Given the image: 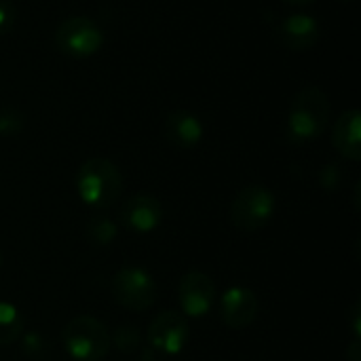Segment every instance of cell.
Instances as JSON below:
<instances>
[{
    "instance_id": "cell-24",
    "label": "cell",
    "mask_w": 361,
    "mask_h": 361,
    "mask_svg": "<svg viewBox=\"0 0 361 361\" xmlns=\"http://www.w3.org/2000/svg\"><path fill=\"white\" fill-rule=\"evenodd\" d=\"M0 264H2V256H0Z\"/></svg>"
},
{
    "instance_id": "cell-3",
    "label": "cell",
    "mask_w": 361,
    "mask_h": 361,
    "mask_svg": "<svg viewBox=\"0 0 361 361\" xmlns=\"http://www.w3.org/2000/svg\"><path fill=\"white\" fill-rule=\"evenodd\" d=\"M61 338L70 357L78 361H102L112 349V336L108 328L91 315H78L70 319Z\"/></svg>"
},
{
    "instance_id": "cell-2",
    "label": "cell",
    "mask_w": 361,
    "mask_h": 361,
    "mask_svg": "<svg viewBox=\"0 0 361 361\" xmlns=\"http://www.w3.org/2000/svg\"><path fill=\"white\" fill-rule=\"evenodd\" d=\"M74 184L78 197L91 207H110L123 192V176L118 167L104 157L85 161L76 173Z\"/></svg>"
},
{
    "instance_id": "cell-11",
    "label": "cell",
    "mask_w": 361,
    "mask_h": 361,
    "mask_svg": "<svg viewBox=\"0 0 361 361\" xmlns=\"http://www.w3.org/2000/svg\"><path fill=\"white\" fill-rule=\"evenodd\" d=\"M332 146L349 161L361 159V112L357 108L341 114L332 129Z\"/></svg>"
},
{
    "instance_id": "cell-7",
    "label": "cell",
    "mask_w": 361,
    "mask_h": 361,
    "mask_svg": "<svg viewBox=\"0 0 361 361\" xmlns=\"http://www.w3.org/2000/svg\"><path fill=\"white\" fill-rule=\"evenodd\" d=\"M190 338L188 322L182 313L178 311H163L152 319L148 326V349L154 353H165V355H176L180 353Z\"/></svg>"
},
{
    "instance_id": "cell-10",
    "label": "cell",
    "mask_w": 361,
    "mask_h": 361,
    "mask_svg": "<svg viewBox=\"0 0 361 361\" xmlns=\"http://www.w3.org/2000/svg\"><path fill=\"white\" fill-rule=\"evenodd\" d=\"M163 207L159 199L150 195H133L125 201V207L121 212V220L125 226H129L135 233H150L161 224Z\"/></svg>"
},
{
    "instance_id": "cell-16",
    "label": "cell",
    "mask_w": 361,
    "mask_h": 361,
    "mask_svg": "<svg viewBox=\"0 0 361 361\" xmlns=\"http://www.w3.org/2000/svg\"><path fill=\"white\" fill-rule=\"evenodd\" d=\"M21 351H23L25 357H30L32 361H42L47 360V355L51 351V345L47 343L44 336L30 332V334H25L21 338Z\"/></svg>"
},
{
    "instance_id": "cell-1",
    "label": "cell",
    "mask_w": 361,
    "mask_h": 361,
    "mask_svg": "<svg viewBox=\"0 0 361 361\" xmlns=\"http://www.w3.org/2000/svg\"><path fill=\"white\" fill-rule=\"evenodd\" d=\"M330 123V99L319 87H305L296 93L288 114V137L294 144L317 140Z\"/></svg>"
},
{
    "instance_id": "cell-20",
    "label": "cell",
    "mask_w": 361,
    "mask_h": 361,
    "mask_svg": "<svg viewBox=\"0 0 361 361\" xmlns=\"http://www.w3.org/2000/svg\"><path fill=\"white\" fill-rule=\"evenodd\" d=\"M341 176V171H338V167L336 165H326L324 169H322V184L326 186V188H334L336 184H338V178Z\"/></svg>"
},
{
    "instance_id": "cell-14",
    "label": "cell",
    "mask_w": 361,
    "mask_h": 361,
    "mask_svg": "<svg viewBox=\"0 0 361 361\" xmlns=\"http://www.w3.org/2000/svg\"><path fill=\"white\" fill-rule=\"evenodd\" d=\"M23 315L8 302H0V347L13 345L23 334Z\"/></svg>"
},
{
    "instance_id": "cell-23",
    "label": "cell",
    "mask_w": 361,
    "mask_h": 361,
    "mask_svg": "<svg viewBox=\"0 0 361 361\" xmlns=\"http://www.w3.org/2000/svg\"><path fill=\"white\" fill-rule=\"evenodd\" d=\"M288 4H298V6H305V4H313L315 0H283Z\"/></svg>"
},
{
    "instance_id": "cell-6",
    "label": "cell",
    "mask_w": 361,
    "mask_h": 361,
    "mask_svg": "<svg viewBox=\"0 0 361 361\" xmlns=\"http://www.w3.org/2000/svg\"><path fill=\"white\" fill-rule=\"evenodd\" d=\"M55 44L63 55L89 57L95 55L104 44V34L99 25L82 15L68 17L55 32Z\"/></svg>"
},
{
    "instance_id": "cell-15",
    "label": "cell",
    "mask_w": 361,
    "mask_h": 361,
    "mask_svg": "<svg viewBox=\"0 0 361 361\" xmlns=\"http://www.w3.org/2000/svg\"><path fill=\"white\" fill-rule=\"evenodd\" d=\"M87 237L97 245H108L116 237V226L108 218H93L87 224Z\"/></svg>"
},
{
    "instance_id": "cell-8",
    "label": "cell",
    "mask_w": 361,
    "mask_h": 361,
    "mask_svg": "<svg viewBox=\"0 0 361 361\" xmlns=\"http://www.w3.org/2000/svg\"><path fill=\"white\" fill-rule=\"evenodd\" d=\"M178 300L186 315L203 317L216 300V286L205 273L190 271L178 283Z\"/></svg>"
},
{
    "instance_id": "cell-13",
    "label": "cell",
    "mask_w": 361,
    "mask_h": 361,
    "mask_svg": "<svg viewBox=\"0 0 361 361\" xmlns=\"http://www.w3.org/2000/svg\"><path fill=\"white\" fill-rule=\"evenodd\" d=\"M165 135L178 148H195L203 137V123L188 110H173L165 118Z\"/></svg>"
},
{
    "instance_id": "cell-19",
    "label": "cell",
    "mask_w": 361,
    "mask_h": 361,
    "mask_svg": "<svg viewBox=\"0 0 361 361\" xmlns=\"http://www.w3.org/2000/svg\"><path fill=\"white\" fill-rule=\"evenodd\" d=\"M15 23V8L11 2L0 0V34L8 32Z\"/></svg>"
},
{
    "instance_id": "cell-21",
    "label": "cell",
    "mask_w": 361,
    "mask_h": 361,
    "mask_svg": "<svg viewBox=\"0 0 361 361\" xmlns=\"http://www.w3.org/2000/svg\"><path fill=\"white\" fill-rule=\"evenodd\" d=\"M349 357H351V361H360V338H355V341L351 343Z\"/></svg>"
},
{
    "instance_id": "cell-18",
    "label": "cell",
    "mask_w": 361,
    "mask_h": 361,
    "mask_svg": "<svg viewBox=\"0 0 361 361\" xmlns=\"http://www.w3.org/2000/svg\"><path fill=\"white\" fill-rule=\"evenodd\" d=\"M112 345H116L118 351H125V353H131L137 349L140 345V332L133 328V326H123L114 332V338H112Z\"/></svg>"
},
{
    "instance_id": "cell-12",
    "label": "cell",
    "mask_w": 361,
    "mask_h": 361,
    "mask_svg": "<svg viewBox=\"0 0 361 361\" xmlns=\"http://www.w3.org/2000/svg\"><path fill=\"white\" fill-rule=\"evenodd\" d=\"M279 36L290 49L307 51V49L315 47V42L319 38V23L311 15L296 13V15H290V17L281 19Z\"/></svg>"
},
{
    "instance_id": "cell-5",
    "label": "cell",
    "mask_w": 361,
    "mask_h": 361,
    "mask_svg": "<svg viewBox=\"0 0 361 361\" xmlns=\"http://www.w3.org/2000/svg\"><path fill=\"white\" fill-rule=\"evenodd\" d=\"M112 296L114 300L133 311V313H142L148 311L154 300H157V283L154 279L137 267H127L121 269L114 277H112Z\"/></svg>"
},
{
    "instance_id": "cell-17",
    "label": "cell",
    "mask_w": 361,
    "mask_h": 361,
    "mask_svg": "<svg viewBox=\"0 0 361 361\" xmlns=\"http://www.w3.org/2000/svg\"><path fill=\"white\" fill-rule=\"evenodd\" d=\"M25 125L23 114L17 108H2L0 110V135H17Z\"/></svg>"
},
{
    "instance_id": "cell-4",
    "label": "cell",
    "mask_w": 361,
    "mask_h": 361,
    "mask_svg": "<svg viewBox=\"0 0 361 361\" xmlns=\"http://www.w3.org/2000/svg\"><path fill=\"white\" fill-rule=\"evenodd\" d=\"M275 214V195L260 184L245 186L231 205V220L239 231H260Z\"/></svg>"
},
{
    "instance_id": "cell-22",
    "label": "cell",
    "mask_w": 361,
    "mask_h": 361,
    "mask_svg": "<svg viewBox=\"0 0 361 361\" xmlns=\"http://www.w3.org/2000/svg\"><path fill=\"white\" fill-rule=\"evenodd\" d=\"M142 361H159V360H157V355H154V351H152V349H146V351H144V355H142Z\"/></svg>"
},
{
    "instance_id": "cell-9",
    "label": "cell",
    "mask_w": 361,
    "mask_h": 361,
    "mask_svg": "<svg viewBox=\"0 0 361 361\" xmlns=\"http://www.w3.org/2000/svg\"><path fill=\"white\" fill-rule=\"evenodd\" d=\"M220 311H222V322L228 328L243 330L256 322L258 311H260V302H258V296L250 288L235 286L222 294Z\"/></svg>"
}]
</instances>
